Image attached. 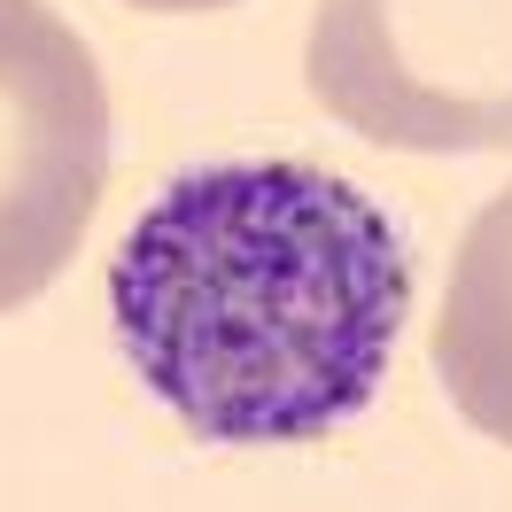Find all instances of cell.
Returning <instances> with one entry per match:
<instances>
[{"instance_id":"2","label":"cell","mask_w":512,"mask_h":512,"mask_svg":"<svg viewBox=\"0 0 512 512\" xmlns=\"http://www.w3.org/2000/svg\"><path fill=\"white\" fill-rule=\"evenodd\" d=\"M311 94L396 156L512 148V0H319Z\"/></svg>"},{"instance_id":"4","label":"cell","mask_w":512,"mask_h":512,"mask_svg":"<svg viewBox=\"0 0 512 512\" xmlns=\"http://www.w3.org/2000/svg\"><path fill=\"white\" fill-rule=\"evenodd\" d=\"M435 373L458 419L512 450V187L489 194L458 241L435 319Z\"/></svg>"},{"instance_id":"1","label":"cell","mask_w":512,"mask_h":512,"mask_svg":"<svg viewBox=\"0 0 512 512\" xmlns=\"http://www.w3.org/2000/svg\"><path fill=\"white\" fill-rule=\"evenodd\" d=\"M132 381L225 450L319 443L388 381L412 264L373 194L303 156L202 163L109 256Z\"/></svg>"},{"instance_id":"3","label":"cell","mask_w":512,"mask_h":512,"mask_svg":"<svg viewBox=\"0 0 512 512\" xmlns=\"http://www.w3.org/2000/svg\"><path fill=\"white\" fill-rule=\"evenodd\" d=\"M109 187V86L47 0H0V311L55 288Z\"/></svg>"},{"instance_id":"5","label":"cell","mask_w":512,"mask_h":512,"mask_svg":"<svg viewBox=\"0 0 512 512\" xmlns=\"http://www.w3.org/2000/svg\"><path fill=\"white\" fill-rule=\"evenodd\" d=\"M132 8H156V16H194V8H233V0H132Z\"/></svg>"}]
</instances>
